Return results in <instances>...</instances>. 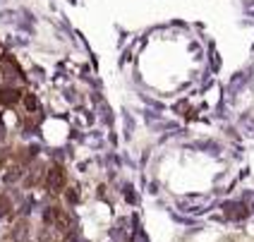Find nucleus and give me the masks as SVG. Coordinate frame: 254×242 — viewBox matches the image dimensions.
Segmentation results:
<instances>
[{
	"label": "nucleus",
	"instance_id": "f257e3e1",
	"mask_svg": "<svg viewBox=\"0 0 254 242\" xmlns=\"http://www.w3.org/2000/svg\"><path fill=\"white\" fill-rule=\"evenodd\" d=\"M65 182H67V175H65V171H63L60 166L48 168V189H51V192L65 189Z\"/></svg>",
	"mask_w": 254,
	"mask_h": 242
},
{
	"label": "nucleus",
	"instance_id": "f03ea898",
	"mask_svg": "<svg viewBox=\"0 0 254 242\" xmlns=\"http://www.w3.org/2000/svg\"><path fill=\"white\" fill-rule=\"evenodd\" d=\"M19 99H22V94H19L17 89H12V86L0 89V103H2V106H7V108H10V106H14Z\"/></svg>",
	"mask_w": 254,
	"mask_h": 242
}]
</instances>
